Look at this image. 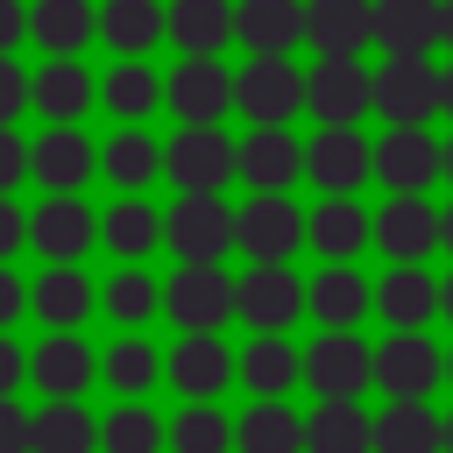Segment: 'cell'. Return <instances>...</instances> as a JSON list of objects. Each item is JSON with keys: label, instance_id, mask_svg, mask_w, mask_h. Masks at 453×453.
Returning <instances> with one entry per match:
<instances>
[{"label": "cell", "instance_id": "1", "mask_svg": "<svg viewBox=\"0 0 453 453\" xmlns=\"http://www.w3.org/2000/svg\"><path fill=\"white\" fill-rule=\"evenodd\" d=\"M375 106L389 113V127H425L446 106V71H432L425 57H389L375 78Z\"/></svg>", "mask_w": 453, "mask_h": 453}, {"label": "cell", "instance_id": "2", "mask_svg": "<svg viewBox=\"0 0 453 453\" xmlns=\"http://www.w3.org/2000/svg\"><path fill=\"white\" fill-rule=\"evenodd\" d=\"M163 304H170L177 326L212 333V326H226V311H241V283H226V269H212V262H184V269L170 276Z\"/></svg>", "mask_w": 453, "mask_h": 453}, {"label": "cell", "instance_id": "3", "mask_svg": "<svg viewBox=\"0 0 453 453\" xmlns=\"http://www.w3.org/2000/svg\"><path fill=\"white\" fill-rule=\"evenodd\" d=\"M304 106H311L326 127H354V120L375 106V78H368L354 57H326V64L304 78Z\"/></svg>", "mask_w": 453, "mask_h": 453}, {"label": "cell", "instance_id": "4", "mask_svg": "<svg viewBox=\"0 0 453 453\" xmlns=\"http://www.w3.org/2000/svg\"><path fill=\"white\" fill-rule=\"evenodd\" d=\"M163 234H170V248L184 262H212V255H226V241H241V219H226V205L212 191H191V198L170 205Z\"/></svg>", "mask_w": 453, "mask_h": 453}, {"label": "cell", "instance_id": "5", "mask_svg": "<svg viewBox=\"0 0 453 453\" xmlns=\"http://www.w3.org/2000/svg\"><path fill=\"white\" fill-rule=\"evenodd\" d=\"M170 184L184 191H219L234 170H241V149H226V134H212V120H191L177 142H170Z\"/></svg>", "mask_w": 453, "mask_h": 453}, {"label": "cell", "instance_id": "6", "mask_svg": "<svg viewBox=\"0 0 453 453\" xmlns=\"http://www.w3.org/2000/svg\"><path fill=\"white\" fill-rule=\"evenodd\" d=\"M439 170H446V149H439L425 127H389V134L375 142V177H382L389 191H425Z\"/></svg>", "mask_w": 453, "mask_h": 453}, {"label": "cell", "instance_id": "7", "mask_svg": "<svg viewBox=\"0 0 453 453\" xmlns=\"http://www.w3.org/2000/svg\"><path fill=\"white\" fill-rule=\"evenodd\" d=\"M234 106H241V113H255L262 127H276V120H290V113L304 106V78H297L283 57H255V64L241 71Z\"/></svg>", "mask_w": 453, "mask_h": 453}, {"label": "cell", "instance_id": "8", "mask_svg": "<svg viewBox=\"0 0 453 453\" xmlns=\"http://www.w3.org/2000/svg\"><path fill=\"white\" fill-rule=\"evenodd\" d=\"M375 241H382V255H396V262H425L432 241H446V219H439L418 191H396V198L382 205V219H375Z\"/></svg>", "mask_w": 453, "mask_h": 453}, {"label": "cell", "instance_id": "9", "mask_svg": "<svg viewBox=\"0 0 453 453\" xmlns=\"http://www.w3.org/2000/svg\"><path fill=\"white\" fill-rule=\"evenodd\" d=\"M446 35V0H382L375 7V42L389 57H425Z\"/></svg>", "mask_w": 453, "mask_h": 453}, {"label": "cell", "instance_id": "10", "mask_svg": "<svg viewBox=\"0 0 453 453\" xmlns=\"http://www.w3.org/2000/svg\"><path fill=\"white\" fill-rule=\"evenodd\" d=\"M304 375H311V389H319V396H354V389L375 375V354H368L354 333H340V326H333V333L304 354Z\"/></svg>", "mask_w": 453, "mask_h": 453}, {"label": "cell", "instance_id": "11", "mask_svg": "<svg viewBox=\"0 0 453 453\" xmlns=\"http://www.w3.org/2000/svg\"><path fill=\"white\" fill-rule=\"evenodd\" d=\"M234 219H241V248H248L255 262H283V255L297 248V234H304L283 191H262V198H248Z\"/></svg>", "mask_w": 453, "mask_h": 453}, {"label": "cell", "instance_id": "12", "mask_svg": "<svg viewBox=\"0 0 453 453\" xmlns=\"http://www.w3.org/2000/svg\"><path fill=\"white\" fill-rule=\"evenodd\" d=\"M297 304H311V290H297L283 262H255V276H241V319L248 326L276 333V326L297 319Z\"/></svg>", "mask_w": 453, "mask_h": 453}, {"label": "cell", "instance_id": "13", "mask_svg": "<svg viewBox=\"0 0 453 453\" xmlns=\"http://www.w3.org/2000/svg\"><path fill=\"white\" fill-rule=\"evenodd\" d=\"M439 375H446V361L432 354V340H425V333H396V340L375 354V382H382L389 396H425Z\"/></svg>", "mask_w": 453, "mask_h": 453}, {"label": "cell", "instance_id": "14", "mask_svg": "<svg viewBox=\"0 0 453 453\" xmlns=\"http://www.w3.org/2000/svg\"><path fill=\"white\" fill-rule=\"evenodd\" d=\"M304 35L319 42V57H354L375 35V7L368 0H311L304 7Z\"/></svg>", "mask_w": 453, "mask_h": 453}, {"label": "cell", "instance_id": "15", "mask_svg": "<svg viewBox=\"0 0 453 453\" xmlns=\"http://www.w3.org/2000/svg\"><path fill=\"white\" fill-rule=\"evenodd\" d=\"M234 92H241V78H226L212 57H191L184 71H170V113H184V120H219Z\"/></svg>", "mask_w": 453, "mask_h": 453}, {"label": "cell", "instance_id": "16", "mask_svg": "<svg viewBox=\"0 0 453 453\" xmlns=\"http://www.w3.org/2000/svg\"><path fill=\"white\" fill-rule=\"evenodd\" d=\"M28 241H35L50 262H78V255H85V241H92V212H85L71 191H50V198H42V212L28 219Z\"/></svg>", "mask_w": 453, "mask_h": 453}, {"label": "cell", "instance_id": "17", "mask_svg": "<svg viewBox=\"0 0 453 453\" xmlns=\"http://www.w3.org/2000/svg\"><path fill=\"white\" fill-rule=\"evenodd\" d=\"M304 453H375V418H361L354 396H326L304 418Z\"/></svg>", "mask_w": 453, "mask_h": 453}, {"label": "cell", "instance_id": "18", "mask_svg": "<svg viewBox=\"0 0 453 453\" xmlns=\"http://www.w3.org/2000/svg\"><path fill=\"white\" fill-rule=\"evenodd\" d=\"M446 425L425 411V396H389V411L375 418V453H439Z\"/></svg>", "mask_w": 453, "mask_h": 453}, {"label": "cell", "instance_id": "19", "mask_svg": "<svg viewBox=\"0 0 453 453\" xmlns=\"http://www.w3.org/2000/svg\"><path fill=\"white\" fill-rule=\"evenodd\" d=\"M304 170L326 184V191H354L368 170H375V156H368V142L354 134V127H326L319 142H311V156H304Z\"/></svg>", "mask_w": 453, "mask_h": 453}, {"label": "cell", "instance_id": "20", "mask_svg": "<svg viewBox=\"0 0 453 453\" xmlns=\"http://www.w3.org/2000/svg\"><path fill=\"white\" fill-rule=\"evenodd\" d=\"M170 35L191 57H212L226 35H241V7H226V0H177L170 7Z\"/></svg>", "mask_w": 453, "mask_h": 453}, {"label": "cell", "instance_id": "21", "mask_svg": "<svg viewBox=\"0 0 453 453\" xmlns=\"http://www.w3.org/2000/svg\"><path fill=\"white\" fill-rule=\"evenodd\" d=\"M304 35V7L297 0H241V42L255 57H283Z\"/></svg>", "mask_w": 453, "mask_h": 453}, {"label": "cell", "instance_id": "22", "mask_svg": "<svg viewBox=\"0 0 453 453\" xmlns=\"http://www.w3.org/2000/svg\"><path fill=\"white\" fill-rule=\"evenodd\" d=\"M297 142L283 134V127H262V134H248L241 142V177L255 184V191H290V177H297Z\"/></svg>", "mask_w": 453, "mask_h": 453}, {"label": "cell", "instance_id": "23", "mask_svg": "<svg viewBox=\"0 0 453 453\" xmlns=\"http://www.w3.org/2000/svg\"><path fill=\"white\" fill-rule=\"evenodd\" d=\"M226 375H234V361H226V347H219L212 333H191V340L170 354V382H177L184 396H212V389H226Z\"/></svg>", "mask_w": 453, "mask_h": 453}, {"label": "cell", "instance_id": "24", "mask_svg": "<svg viewBox=\"0 0 453 453\" xmlns=\"http://www.w3.org/2000/svg\"><path fill=\"white\" fill-rule=\"evenodd\" d=\"M35 177H42L50 191H78V184L92 177V149H85V134H71V120L35 142Z\"/></svg>", "mask_w": 453, "mask_h": 453}, {"label": "cell", "instance_id": "25", "mask_svg": "<svg viewBox=\"0 0 453 453\" xmlns=\"http://www.w3.org/2000/svg\"><path fill=\"white\" fill-rule=\"evenodd\" d=\"M432 304H439V283H432L418 262H396L389 283H382V319L403 326V333H418V326L432 319Z\"/></svg>", "mask_w": 453, "mask_h": 453}, {"label": "cell", "instance_id": "26", "mask_svg": "<svg viewBox=\"0 0 453 453\" xmlns=\"http://www.w3.org/2000/svg\"><path fill=\"white\" fill-rule=\"evenodd\" d=\"M92 446H99L92 418L71 396H50V411L35 418V453H92Z\"/></svg>", "mask_w": 453, "mask_h": 453}, {"label": "cell", "instance_id": "27", "mask_svg": "<svg viewBox=\"0 0 453 453\" xmlns=\"http://www.w3.org/2000/svg\"><path fill=\"white\" fill-rule=\"evenodd\" d=\"M28 35H42L50 57H71V50L92 35V7H85V0H42V7L28 14Z\"/></svg>", "mask_w": 453, "mask_h": 453}, {"label": "cell", "instance_id": "28", "mask_svg": "<svg viewBox=\"0 0 453 453\" xmlns=\"http://www.w3.org/2000/svg\"><path fill=\"white\" fill-rule=\"evenodd\" d=\"M99 28H106V42H113V50H149L170 21H163V7H156V0H106Z\"/></svg>", "mask_w": 453, "mask_h": 453}, {"label": "cell", "instance_id": "29", "mask_svg": "<svg viewBox=\"0 0 453 453\" xmlns=\"http://www.w3.org/2000/svg\"><path fill=\"white\" fill-rule=\"evenodd\" d=\"M234 439H241V453H297V446H304V418H290V411H276V403H255Z\"/></svg>", "mask_w": 453, "mask_h": 453}, {"label": "cell", "instance_id": "30", "mask_svg": "<svg viewBox=\"0 0 453 453\" xmlns=\"http://www.w3.org/2000/svg\"><path fill=\"white\" fill-rule=\"evenodd\" d=\"M311 311H319L326 326H340V333H347V326L368 311V283H361L354 269H326V276L311 283Z\"/></svg>", "mask_w": 453, "mask_h": 453}, {"label": "cell", "instance_id": "31", "mask_svg": "<svg viewBox=\"0 0 453 453\" xmlns=\"http://www.w3.org/2000/svg\"><path fill=\"white\" fill-rule=\"evenodd\" d=\"M35 382H42L50 396H78V389L92 382V354L64 333V340H50V347L35 354Z\"/></svg>", "mask_w": 453, "mask_h": 453}, {"label": "cell", "instance_id": "32", "mask_svg": "<svg viewBox=\"0 0 453 453\" xmlns=\"http://www.w3.org/2000/svg\"><path fill=\"white\" fill-rule=\"evenodd\" d=\"M85 304H92V290H85V276H78L71 262H57V269L35 283V311H42L50 326H78V319H85Z\"/></svg>", "mask_w": 453, "mask_h": 453}, {"label": "cell", "instance_id": "33", "mask_svg": "<svg viewBox=\"0 0 453 453\" xmlns=\"http://www.w3.org/2000/svg\"><path fill=\"white\" fill-rule=\"evenodd\" d=\"M311 241H319V255H354V248L368 241V219L347 205V191H333V198L319 205V219H311Z\"/></svg>", "mask_w": 453, "mask_h": 453}, {"label": "cell", "instance_id": "34", "mask_svg": "<svg viewBox=\"0 0 453 453\" xmlns=\"http://www.w3.org/2000/svg\"><path fill=\"white\" fill-rule=\"evenodd\" d=\"M35 99H42V113H50V120H78V113H85V99H92V85H85V71H78V64H50V71L35 78Z\"/></svg>", "mask_w": 453, "mask_h": 453}, {"label": "cell", "instance_id": "35", "mask_svg": "<svg viewBox=\"0 0 453 453\" xmlns=\"http://www.w3.org/2000/svg\"><path fill=\"white\" fill-rule=\"evenodd\" d=\"M156 234H163V219H156L142 198H120V205L106 212V241H113V255H149Z\"/></svg>", "mask_w": 453, "mask_h": 453}, {"label": "cell", "instance_id": "36", "mask_svg": "<svg viewBox=\"0 0 453 453\" xmlns=\"http://www.w3.org/2000/svg\"><path fill=\"white\" fill-rule=\"evenodd\" d=\"M241 375H248L262 396H276V389H290V382L304 375V361H297L283 340H255V347H248V361H241Z\"/></svg>", "mask_w": 453, "mask_h": 453}, {"label": "cell", "instance_id": "37", "mask_svg": "<svg viewBox=\"0 0 453 453\" xmlns=\"http://www.w3.org/2000/svg\"><path fill=\"white\" fill-rule=\"evenodd\" d=\"M170 453H226V418L212 403H191L177 425H170Z\"/></svg>", "mask_w": 453, "mask_h": 453}, {"label": "cell", "instance_id": "38", "mask_svg": "<svg viewBox=\"0 0 453 453\" xmlns=\"http://www.w3.org/2000/svg\"><path fill=\"white\" fill-rule=\"evenodd\" d=\"M156 163H163V156H156V142H149V134H113V149H106V177H113V184H127V191H134V184H149V177H156Z\"/></svg>", "mask_w": 453, "mask_h": 453}, {"label": "cell", "instance_id": "39", "mask_svg": "<svg viewBox=\"0 0 453 453\" xmlns=\"http://www.w3.org/2000/svg\"><path fill=\"white\" fill-rule=\"evenodd\" d=\"M106 446H113V453H156L163 432H156L149 411H113V418H106Z\"/></svg>", "mask_w": 453, "mask_h": 453}, {"label": "cell", "instance_id": "40", "mask_svg": "<svg viewBox=\"0 0 453 453\" xmlns=\"http://www.w3.org/2000/svg\"><path fill=\"white\" fill-rule=\"evenodd\" d=\"M106 99H113L120 113H149V106H156V78H149L142 64H120V71L106 78Z\"/></svg>", "mask_w": 453, "mask_h": 453}, {"label": "cell", "instance_id": "41", "mask_svg": "<svg viewBox=\"0 0 453 453\" xmlns=\"http://www.w3.org/2000/svg\"><path fill=\"white\" fill-rule=\"evenodd\" d=\"M149 304H156V283H149V276H134V269H127V276H113V283H106V311H113V319H127V326H134V319H149Z\"/></svg>", "mask_w": 453, "mask_h": 453}, {"label": "cell", "instance_id": "42", "mask_svg": "<svg viewBox=\"0 0 453 453\" xmlns=\"http://www.w3.org/2000/svg\"><path fill=\"white\" fill-rule=\"evenodd\" d=\"M106 375H113L120 389H149V375H156V354H149L142 340H127V347H113V354H106Z\"/></svg>", "mask_w": 453, "mask_h": 453}, {"label": "cell", "instance_id": "43", "mask_svg": "<svg viewBox=\"0 0 453 453\" xmlns=\"http://www.w3.org/2000/svg\"><path fill=\"white\" fill-rule=\"evenodd\" d=\"M28 99H35V85H28V78H21L14 64H7V50H0V127H7V120H14V113L28 106Z\"/></svg>", "mask_w": 453, "mask_h": 453}, {"label": "cell", "instance_id": "44", "mask_svg": "<svg viewBox=\"0 0 453 453\" xmlns=\"http://www.w3.org/2000/svg\"><path fill=\"white\" fill-rule=\"evenodd\" d=\"M0 453H35V418H21L7 396H0Z\"/></svg>", "mask_w": 453, "mask_h": 453}, {"label": "cell", "instance_id": "45", "mask_svg": "<svg viewBox=\"0 0 453 453\" xmlns=\"http://www.w3.org/2000/svg\"><path fill=\"white\" fill-rule=\"evenodd\" d=\"M28 170H35V149H21V142H14L7 127H0V191H14V184H21Z\"/></svg>", "mask_w": 453, "mask_h": 453}, {"label": "cell", "instance_id": "46", "mask_svg": "<svg viewBox=\"0 0 453 453\" xmlns=\"http://www.w3.org/2000/svg\"><path fill=\"white\" fill-rule=\"evenodd\" d=\"M21 234H28V219H21V212L7 205V191H0V255H14V241H21Z\"/></svg>", "mask_w": 453, "mask_h": 453}, {"label": "cell", "instance_id": "47", "mask_svg": "<svg viewBox=\"0 0 453 453\" xmlns=\"http://www.w3.org/2000/svg\"><path fill=\"white\" fill-rule=\"evenodd\" d=\"M21 28H28V14H21V0H0V50H7V42L21 35Z\"/></svg>", "mask_w": 453, "mask_h": 453}, {"label": "cell", "instance_id": "48", "mask_svg": "<svg viewBox=\"0 0 453 453\" xmlns=\"http://www.w3.org/2000/svg\"><path fill=\"white\" fill-rule=\"evenodd\" d=\"M7 319H21V283L0 269V326H7Z\"/></svg>", "mask_w": 453, "mask_h": 453}, {"label": "cell", "instance_id": "49", "mask_svg": "<svg viewBox=\"0 0 453 453\" xmlns=\"http://www.w3.org/2000/svg\"><path fill=\"white\" fill-rule=\"evenodd\" d=\"M14 382H21V354H14V347H7V340H0V396H7V389H14Z\"/></svg>", "mask_w": 453, "mask_h": 453}, {"label": "cell", "instance_id": "50", "mask_svg": "<svg viewBox=\"0 0 453 453\" xmlns=\"http://www.w3.org/2000/svg\"><path fill=\"white\" fill-rule=\"evenodd\" d=\"M439 304H446V319H453V276H446V283H439Z\"/></svg>", "mask_w": 453, "mask_h": 453}, {"label": "cell", "instance_id": "51", "mask_svg": "<svg viewBox=\"0 0 453 453\" xmlns=\"http://www.w3.org/2000/svg\"><path fill=\"white\" fill-rule=\"evenodd\" d=\"M446 42H453V0H446Z\"/></svg>", "mask_w": 453, "mask_h": 453}, {"label": "cell", "instance_id": "52", "mask_svg": "<svg viewBox=\"0 0 453 453\" xmlns=\"http://www.w3.org/2000/svg\"><path fill=\"white\" fill-rule=\"evenodd\" d=\"M446 106H453V71H446Z\"/></svg>", "mask_w": 453, "mask_h": 453}, {"label": "cell", "instance_id": "53", "mask_svg": "<svg viewBox=\"0 0 453 453\" xmlns=\"http://www.w3.org/2000/svg\"><path fill=\"white\" fill-rule=\"evenodd\" d=\"M446 248H453V212H446Z\"/></svg>", "mask_w": 453, "mask_h": 453}, {"label": "cell", "instance_id": "54", "mask_svg": "<svg viewBox=\"0 0 453 453\" xmlns=\"http://www.w3.org/2000/svg\"><path fill=\"white\" fill-rule=\"evenodd\" d=\"M446 177H453V149H446Z\"/></svg>", "mask_w": 453, "mask_h": 453}, {"label": "cell", "instance_id": "55", "mask_svg": "<svg viewBox=\"0 0 453 453\" xmlns=\"http://www.w3.org/2000/svg\"><path fill=\"white\" fill-rule=\"evenodd\" d=\"M446 446H453V418H446Z\"/></svg>", "mask_w": 453, "mask_h": 453}, {"label": "cell", "instance_id": "56", "mask_svg": "<svg viewBox=\"0 0 453 453\" xmlns=\"http://www.w3.org/2000/svg\"><path fill=\"white\" fill-rule=\"evenodd\" d=\"M446 375H453V361H446Z\"/></svg>", "mask_w": 453, "mask_h": 453}]
</instances>
